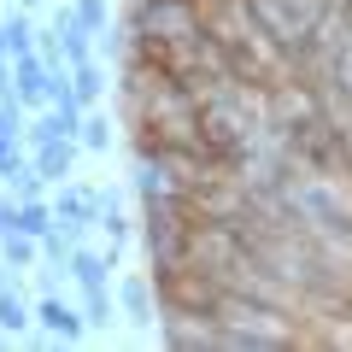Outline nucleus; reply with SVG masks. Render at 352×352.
<instances>
[{
    "mask_svg": "<svg viewBox=\"0 0 352 352\" xmlns=\"http://www.w3.org/2000/svg\"><path fill=\"white\" fill-rule=\"evenodd\" d=\"M30 323H36V311L18 300V288H0V329H6V335H24Z\"/></svg>",
    "mask_w": 352,
    "mask_h": 352,
    "instance_id": "6e6552de",
    "label": "nucleus"
},
{
    "mask_svg": "<svg viewBox=\"0 0 352 352\" xmlns=\"http://www.w3.org/2000/svg\"><path fill=\"white\" fill-rule=\"evenodd\" d=\"M6 270H12V264H6V258H0V288H6Z\"/></svg>",
    "mask_w": 352,
    "mask_h": 352,
    "instance_id": "f3484780",
    "label": "nucleus"
},
{
    "mask_svg": "<svg viewBox=\"0 0 352 352\" xmlns=\"http://www.w3.org/2000/svg\"><path fill=\"white\" fill-rule=\"evenodd\" d=\"M36 323L47 329L53 340H65V346H71V340H82V329H88V317L76 311V305H65L59 294H41V300H36Z\"/></svg>",
    "mask_w": 352,
    "mask_h": 352,
    "instance_id": "f03ea898",
    "label": "nucleus"
},
{
    "mask_svg": "<svg viewBox=\"0 0 352 352\" xmlns=\"http://www.w3.org/2000/svg\"><path fill=\"white\" fill-rule=\"evenodd\" d=\"M41 182H47V176H41V170H36V164H24V170H18V176H12V182H6V188H12V194H18V200H41Z\"/></svg>",
    "mask_w": 352,
    "mask_h": 352,
    "instance_id": "ddd939ff",
    "label": "nucleus"
},
{
    "mask_svg": "<svg viewBox=\"0 0 352 352\" xmlns=\"http://www.w3.org/2000/svg\"><path fill=\"white\" fill-rule=\"evenodd\" d=\"M53 223H59V217H53V206L18 200V229H24V235H53Z\"/></svg>",
    "mask_w": 352,
    "mask_h": 352,
    "instance_id": "1a4fd4ad",
    "label": "nucleus"
},
{
    "mask_svg": "<svg viewBox=\"0 0 352 352\" xmlns=\"http://www.w3.org/2000/svg\"><path fill=\"white\" fill-rule=\"evenodd\" d=\"M76 147H82V141L76 135H65V141H47V147H36V170L47 176V182H65V176H71V164H76Z\"/></svg>",
    "mask_w": 352,
    "mask_h": 352,
    "instance_id": "20e7f679",
    "label": "nucleus"
},
{
    "mask_svg": "<svg viewBox=\"0 0 352 352\" xmlns=\"http://www.w3.org/2000/svg\"><path fill=\"white\" fill-rule=\"evenodd\" d=\"M36 36H41V30L30 24V12H24V6H12V12H6V53H12V59H18V53H30V47H36Z\"/></svg>",
    "mask_w": 352,
    "mask_h": 352,
    "instance_id": "0eeeda50",
    "label": "nucleus"
},
{
    "mask_svg": "<svg viewBox=\"0 0 352 352\" xmlns=\"http://www.w3.org/2000/svg\"><path fill=\"white\" fill-rule=\"evenodd\" d=\"M76 141H82L88 153H106V147H112V124H106L100 112H88V118H82V129H76Z\"/></svg>",
    "mask_w": 352,
    "mask_h": 352,
    "instance_id": "9d476101",
    "label": "nucleus"
},
{
    "mask_svg": "<svg viewBox=\"0 0 352 352\" xmlns=\"http://www.w3.org/2000/svg\"><path fill=\"white\" fill-rule=\"evenodd\" d=\"M0 258L12 264V270H36V258H41V235H24V229H6V235H0Z\"/></svg>",
    "mask_w": 352,
    "mask_h": 352,
    "instance_id": "39448f33",
    "label": "nucleus"
},
{
    "mask_svg": "<svg viewBox=\"0 0 352 352\" xmlns=\"http://www.w3.org/2000/svg\"><path fill=\"white\" fill-rule=\"evenodd\" d=\"M0 346H6V329H0Z\"/></svg>",
    "mask_w": 352,
    "mask_h": 352,
    "instance_id": "a211bd4d",
    "label": "nucleus"
},
{
    "mask_svg": "<svg viewBox=\"0 0 352 352\" xmlns=\"http://www.w3.org/2000/svg\"><path fill=\"white\" fill-rule=\"evenodd\" d=\"M12 94V53H0V100Z\"/></svg>",
    "mask_w": 352,
    "mask_h": 352,
    "instance_id": "2eb2a0df",
    "label": "nucleus"
},
{
    "mask_svg": "<svg viewBox=\"0 0 352 352\" xmlns=\"http://www.w3.org/2000/svg\"><path fill=\"white\" fill-rule=\"evenodd\" d=\"M76 6V18H82L94 36H106V24H112V12H106V0H71Z\"/></svg>",
    "mask_w": 352,
    "mask_h": 352,
    "instance_id": "f8f14e48",
    "label": "nucleus"
},
{
    "mask_svg": "<svg viewBox=\"0 0 352 352\" xmlns=\"http://www.w3.org/2000/svg\"><path fill=\"white\" fill-rule=\"evenodd\" d=\"M100 212H106V194L100 188H65V182H59V194H53V217H59L76 241L100 223Z\"/></svg>",
    "mask_w": 352,
    "mask_h": 352,
    "instance_id": "f257e3e1",
    "label": "nucleus"
},
{
    "mask_svg": "<svg viewBox=\"0 0 352 352\" xmlns=\"http://www.w3.org/2000/svg\"><path fill=\"white\" fill-rule=\"evenodd\" d=\"M12 6H24V12H36V6H41V0H12Z\"/></svg>",
    "mask_w": 352,
    "mask_h": 352,
    "instance_id": "dca6fc26",
    "label": "nucleus"
},
{
    "mask_svg": "<svg viewBox=\"0 0 352 352\" xmlns=\"http://www.w3.org/2000/svg\"><path fill=\"white\" fill-rule=\"evenodd\" d=\"M82 317L88 323H106V317H112V294L106 288H82Z\"/></svg>",
    "mask_w": 352,
    "mask_h": 352,
    "instance_id": "4468645a",
    "label": "nucleus"
},
{
    "mask_svg": "<svg viewBox=\"0 0 352 352\" xmlns=\"http://www.w3.org/2000/svg\"><path fill=\"white\" fill-rule=\"evenodd\" d=\"M106 270H112V258H106V252H82V247L71 252V276H76V288H106Z\"/></svg>",
    "mask_w": 352,
    "mask_h": 352,
    "instance_id": "423d86ee",
    "label": "nucleus"
},
{
    "mask_svg": "<svg viewBox=\"0 0 352 352\" xmlns=\"http://www.w3.org/2000/svg\"><path fill=\"white\" fill-rule=\"evenodd\" d=\"M118 305H124L135 323H153V311H159V282L153 276H124L118 282Z\"/></svg>",
    "mask_w": 352,
    "mask_h": 352,
    "instance_id": "7ed1b4c3",
    "label": "nucleus"
},
{
    "mask_svg": "<svg viewBox=\"0 0 352 352\" xmlns=\"http://www.w3.org/2000/svg\"><path fill=\"white\" fill-rule=\"evenodd\" d=\"M24 147H18V135H6V129H0V182H12L18 170H24Z\"/></svg>",
    "mask_w": 352,
    "mask_h": 352,
    "instance_id": "9b49d317",
    "label": "nucleus"
}]
</instances>
